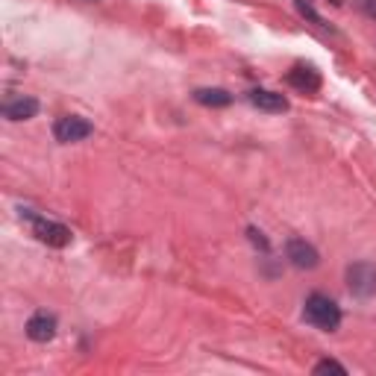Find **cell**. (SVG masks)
I'll return each instance as SVG.
<instances>
[{
  "instance_id": "6da1fadb",
  "label": "cell",
  "mask_w": 376,
  "mask_h": 376,
  "mask_svg": "<svg viewBox=\"0 0 376 376\" xmlns=\"http://www.w3.org/2000/svg\"><path fill=\"white\" fill-rule=\"evenodd\" d=\"M303 320L320 332H335L341 327V309L327 294H309L303 306Z\"/></svg>"
},
{
  "instance_id": "7a4b0ae2",
  "label": "cell",
  "mask_w": 376,
  "mask_h": 376,
  "mask_svg": "<svg viewBox=\"0 0 376 376\" xmlns=\"http://www.w3.org/2000/svg\"><path fill=\"white\" fill-rule=\"evenodd\" d=\"M18 212H21V220L30 223L33 235H36L41 244H47V247H68V244H71L73 233L65 227V223H56V220H50V218H44V215L33 212V209H18Z\"/></svg>"
},
{
  "instance_id": "3957f363",
  "label": "cell",
  "mask_w": 376,
  "mask_h": 376,
  "mask_svg": "<svg viewBox=\"0 0 376 376\" xmlns=\"http://www.w3.org/2000/svg\"><path fill=\"white\" fill-rule=\"evenodd\" d=\"M94 133L91 121L83 118V115H62L56 123H54V138L59 144H73V141H83Z\"/></svg>"
},
{
  "instance_id": "277c9868",
  "label": "cell",
  "mask_w": 376,
  "mask_h": 376,
  "mask_svg": "<svg viewBox=\"0 0 376 376\" xmlns=\"http://www.w3.org/2000/svg\"><path fill=\"white\" fill-rule=\"evenodd\" d=\"M347 288L356 297H373L376 294V268L370 262H353L347 268Z\"/></svg>"
},
{
  "instance_id": "5b68a950",
  "label": "cell",
  "mask_w": 376,
  "mask_h": 376,
  "mask_svg": "<svg viewBox=\"0 0 376 376\" xmlns=\"http://www.w3.org/2000/svg\"><path fill=\"white\" fill-rule=\"evenodd\" d=\"M285 259L297 270H312V268L320 265V253H317V250L309 241H303V238H288V244H285Z\"/></svg>"
},
{
  "instance_id": "8992f818",
  "label": "cell",
  "mask_w": 376,
  "mask_h": 376,
  "mask_svg": "<svg viewBox=\"0 0 376 376\" xmlns=\"http://www.w3.org/2000/svg\"><path fill=\"white\" fill-rule=\"evenodd\" d=\"M24 332H27V338L36 341V344H47L50 338L56 335V317L47 315V312H36V315L27 320Z\"/></svg>"
},
{
  "instance_id": "52a82bcc",
  "label": "cell",
  "mask_w": 376,
  "mask_h": 376,
  "mask_svg": "<svg viewBox=\"0 0 376 376\" xmlns=\"http://www.w3.org/2000/svg\"><path fill=\"white\" fill-rule=\"evenodd\" d=\"M297 91H303V94H312L320 88V73L312 68V65H297L288 71V77H285Z\"/></svg>"
},
{
  "instance_id": "ba28073f",
  "label": "cell",
  "mask_w": 376,
  "mask_h": 376,
  "mask_svg": "<svg viewBox=\"0 0 376 376\" xmlns=\"http://www.w3.org/2000/svg\"><path fill=\"white\" fill-rule=\"evenodd\" d=\"M36 112H39V100L36 97H12V100H6L4 103V118H9V121H30V118H36Z\"/></svg>"
},
{
  "instance_id": "9c48e42d",
  "label": "cell",
  "mask_w": 376,
  "mask_h": 376,
  "mask_svg": "<svg viewBox=\"0 0 376 376\" xmlns=\"http://www.w3.org/2000/svg\"><path fill=\"white\" fill-rule=\"evenodd\" d=\"M247 100L262 112H285L288 109V100L277 91H268V88H253L247 94Z\"/></svg>"
},
{
  "instance_id": "30bf717a",
  "label": "cell",
  "mask_w": 376,
  "mask_h": 376,
  "mask_svg": "<svg viewBox=\"0 0 376 376\" xmlns=\"http://www.w3.org/2000/svg\"><path fill=\"white\" fill-rule=\"evenodd\" d=\"M194 100L200 106H209V109H220V106H230L233 103V94L227 88H197Z\"/></svg>"
},
{
  "instance_id": "8fae6325",
  "label": "cell",
  "mask_w": 376,
  "mask_h": 376,
  "mask_svg": "<svg viewBox=\"0 0 376 376\" xmlns=\"http://www.w3.org/2000/svg\"><path fill=\"white\" fill-rule=\"evenodd\" d=\"M294 6H297V12H300V15H303V18H309L312 24H317V27H327V24H323V18L315 12L312 0H294Z\"/></svg>"
},
{
  "instance_id": "7c38bea8",
  "label": "cell",
  "mask_w": 376,
  "mask_h": 376,
  "mask_svg": "<svg viewBox=\"0 0 376 376\" xmlns=\"http://www.w3.org/2000/svg\"><path fill=\"white\" fill-rule=\"evenodd\" d=\"M315 373H338V376H347V367L338 365L335 359H323V362L315 365Z\"/></svg>"
},
{
  "instance_id": "4fadbf2b",
  "label": "cell",
  "mask_w": 376,
  "mask_h": 376,
  "mask_svg": "<svg viewBox=\"0 0 376 376\" xmlns=\"http://www.w3.org/2000/svg\"><path fill=\"white\" fill-rule=\"evenodd\" d=\"M247 235H250V241H253L259 250H262V253H268V250H270V244H268V238L256 230V227H247Z\"/></svg>"
},
{
  "instance_id": "5bb4252c",
  "label": "cell",
  "mask_w": 376,
  "mask_h": 376,
  "mask_svg": "<svg viewBox=\"0 0 376 376\" xmlns=\"http://www.w3.org/2000/svg\"><path fill=\"white\" fill-rule=\"evenodd\" d=\"M362 6H365V12L376 21V0H362Z\"/></svg>"
}]
</instances>
